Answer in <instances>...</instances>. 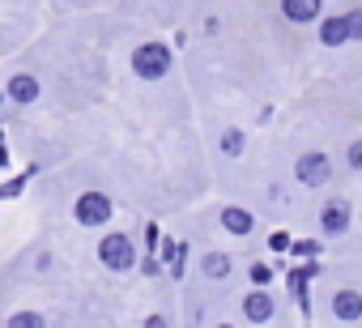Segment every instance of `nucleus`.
Wrapping results in <instances>:
<instances>
[{
    "label": "nucleus",
    "mask_w": 362,
    "mask_h": 328,
    "mask_svg": "<svg viewBox=\"0 0 362 328\" xmlns=\"http://www.w3.org/2000/svg\"><path fill=\"white\" fill-rule=\"evenodd\" d=\"M94 256H98V264L111 269V273H132V269L141 264V252H136V243H132L128 230H103Z\"/></svg>",
    "instance_id": "1"
},
{
    "label": "nucleus",
    "mask_w": 362,
    "mask_h": 328,
    "mask_svg": "<svg viewBox=\"0 0 362 328\" xmlns=\"http://www.w3.org/2000/svg\"><path fill=\"white\" fill-rule=\"evenodd\" d=\"M170 69H175V52L166 43H141L132 52V73L141 81H162V77H170Z\"/></svg>",
    "instance_id": "2"
},
{
    "label": "nucleus",
    "mask_w": 362,
    "mask_h": 328,
    "mask_svg": "<svg viewBox=\"0 0 362 328\" xmlns=\"http://www.w3.org/2000/svg\"><path fill=\"white\" fill-rule=\"evenodd\" d=\"M111 213H115V205H111V197H107L103 188H86V192L73 201V222L86 226V230H103V226L111 222Z\"/></svg>",
    "instance_id": "3"
},
{
    "label": "nucleus",
    "mask_w": 362,
    "mask_h": 328,
    "mask_svg": "<svg viewBox=\"0 0 362 328\" xmlns=\"http://www.w3.org/2000/svg\"><path fill=\"white\" fill-rule=\"evenodd\" d=\"M294 180L303 184V188H328V180H332V162H328V153L324 149H307V153H298L294 158Z\"/></svg>",
    "instance_id": "4"
},
{
    "label": "nucleus",
    "mask_w": 362,
    "mask_h": 328,
    "mask_svg": "<svg viewBox=\"0 0 362 328\" xmlns=\"http://www.w3.org/2000/svg\"><path fill=\"white\" fill-rule=\"evenodd\" d=\"M354 226V205L349 197H328L324 209H320V235L324 239H345Z\"/></svg>",
    "instance_id": "5"
},
{
    "label": "nucleus",
    "mask_w": 362,
    "mask_h": 328,
    "mask_svg": "<svg viewBox=\"0 0 362 328\" xmlns=\"http://www.w3.org/2000/svg\"><path fill=\"white\" fill-rule=\"evenodd\" d=\"M239 311L247 324H273L277 320V294L269 286H252L243 298H239Z\"/></svg>",
    "instance_id": "6"
},
{
    "label": "nucleus",
    "mask_w": 362,
    "mask_h": 328,
    "mask_svg": "<svg viewBox=\"0 0 362 328\" xmlns=\"http://www.w3.org/2000/svg\"><path fill=\"white\" fill-rule=\"evenodd\" d=\"M39 94H43V81L35 73H13L5 81V102L9 107H30V102H39Z\"/></svg>",
    "instance_id": "7"
},
{
    "label": "nucleus",
    "mask_w": 362,
    "mask_h": 328,
    "mask_svg": "<svg viewBox=\"0 0 362 328\" xmlns=\"http://www.w3.org/2000/svg\"><path fill=\"white\" fill-rule=\"evenodd\" d=\"M328 311H332V320H341V324H358V320H362V290H354V286L332 290V294H328Z\"/></svg>",
    "instance_id": "8"
},
{
    "label": "nucleus",
    "mask_w": 362,
    "mask_h": 328,
    "mask_svg": "<svg viewBox=\"0 0 362 328\" xmlns=\"http://www.w3.org/2000/svg\"><path fill=\"white\" fill-rule=\"evenodd\" d=\"M320 43H324L328 52H341L345 43H354L349 13H324V22H320Z\"/></svg>",
    "instance_id": "9"
},
{
    "label": "nucleus",
    "mask_w": 362,
    "mask_h": 328,
    "mask_svg": "<svg viewBox=\"0 0 362 328\" xmlns=\"http://www.w3.org/2000/svg\"><path fill=\"white\" fill-rule=\"evenodd\" d=\"M281 18L290 26H307V22H324V0H281Z\"/></svg>",
    "instance_id": "10"
},
{
    "label": "nucleus",
    "mask_w": 362,
    "mask_h": 328,
    "mask_svg": "<svg viewBox=\"0 0 362 328\" xmlns=\"http://www.w3.org/2000/svg\"><path fill=\"white\" fill-rule=\"evenodd\" d=\"M218 218H222V230L226 235H239V239H252L256 235V213L243 209V205H226Z\"/></svg>",
    "instance_id": "11"
},
{
    "label": "nucleus",
    "mask_w": 362,
    "mask_h": 328,
    "mask_svg": "<svg viewBox=\"0 0 362 328\" xmlns=\"http://www.w3.org/2000/svg\"><path fill=\"white\" fill-rule=\"evenodd\" d=\"M235 273V260L226 256V252H205L201 256V277H209V281H226Z\"/></svg>",
    "instance_id": "12"
},
{
    "label": "nucleus",
    "mask_w": 362,
    "mask_h": 328,
    "mask_svg": "<svg viewBox=\"0 0 362 328\" xmlns=\"http://www.w3.org/2000/svg\"><path fill=\"white\" fill-rule=\"evenodd\" d=\"M243 149H247V132H243L239 124L222 128V136H218V153H222V158H239Z\"/></svg>",
    "instance_id": "13"
},
{
    "label": "nucleus",
    "mask_w": 362,
    "mask_h": 328,
    "mask_svg": "<svg viewBox=\"0 0 362 328\" xmlns=\"http://www.w3.org/2000/svg\"><path fill=\"white\" fill-rule=\"evenodd\" d=\"M5 328H47V320H43L39 311H13Z\"/></svg>",
    "instance_id": "14"
},
{
    "label": "nucleus",
    "mask_w": 362,
    "mask_h": 328,
    "mask_svg": "<svg viewBox=\"0 0 362 328\" xmlns=\"http://www.w3.org/2000/svg\"><path fill=\"white\" fill-rule=\"evenodd\" d=\"M320 252H324V243H320V239H294V252H290V256H298V260H307V264H311Z\"/></svg>",
    "instance_id": "15"
},
{
    "label": "nucleus",
    "mask_w": 362,
    "mask_h": 328,
    "mask_svg": "<svg viewBox=\"0 0 362 328\" xmlns=\"http://www.w3.org/2000/svg\"><path fill=\"white\" fill-rule=\"evenodd\" d=\"M345 167H349L354 175H362V136H354V141L345 145Z\"/></svg>",
    "instance_id": "16"
},
{
    "label": "nucleus",
    "mask_w": 362,
    "mask_h": 328,
    "mask_svg": "<svg viewBox=\"0 0 362 328\" xmlns=\"http://www.w3.org/2000/svg\"><path fill=\"white\" fill-rule=\"evenodd\" d=\"M30 175H35V171H26V175H13L5 188H0V197H5V201H18V197L26 192V180H30Z\"/></svg>",
    "instance_id": "17"
},
{
    "label": "nucleus",
    "mask_w": 362,
    "mask_h": 328,
    "mask_svg": "<svg viewBox=\"0 0 362 328\" xmlns=\"http://www.w3.org/2000/svg\"><path fill=\"white\" fill-rule=\"evenodd\" d=\"M162 269H166V264L158 260V252H141V273H145V277H158Z\"/></svg>",
    "instance_id": "18"
},
{
    "label": "nucleus",
    "mask_w": 362,
    "mask_h": 328,
    "mask_svg": "<svg viewBox=\"0 0 362 328\" xmlns=\"http://www.w3.org/2000/svg\"><path fill=\"white\" fill-rule=\"evenodd\" d=\"M247 277H252V286H269V281H273V269H269L264 260H256V264L247 269Z\"/></svg>",
    "instance_id": "19"
},
{
    "label": "nucleus",
    "mask_w": 362,
    "mask_h": 328,
    "mask_svg": "<svg viewBox=\"0 0 362 328\" xmlns=\"http://www.w3.org/2000/svg\"><path fill=\"white\" fill-rule=\"evenodd\" d=\"M269 252H294V239H290L286 230H273V235H269Z\"/></svg>",
    "instance_id": "20"
},
{
    "label": "nucleus",
    "mask_w": 362,
    "mask_h": 328,
    "mask_svg": "<svg viewBox=\"0 0 362 328\" xmlns=\"http://www.w3.org/2000/svg\"><path fill=\"white\" fill-rule=\"evenodd\" d=\"M349 26H354V43L362 39V9H349Z\"/></svg>",
    "instance_id": "21"
},
{
    "label": "nucleus",
    "mask_w": 362,
    "mask_h": 328,
    "mask_svg": "<svg viewBox=\"0 0 362 328\" xmlns=\"http://www.w3.org/2000/svg\"><path fill=\"white\" fill-rule=\"evenodd\" d=\"M141 328H170V320H166V315H158V311H153V315H145V324H141Z\"/></svg>",
    "instance_id": "22"
},
{
    "label": "nucleus",
    "mask_w": 362,
    "mask_h": 328,
    "mask_svg": "<svg viewBox=\"0 0 362 328\" xmlns=\"http://www.w3.org/2000/svg\"><path fill=\"white\" fill-rule=\"evenodd\" d=\"M214 328H239V324H230V320H222V324H214Z\"/></svg>",
    "instance_id": "23"
}]
</instances>
